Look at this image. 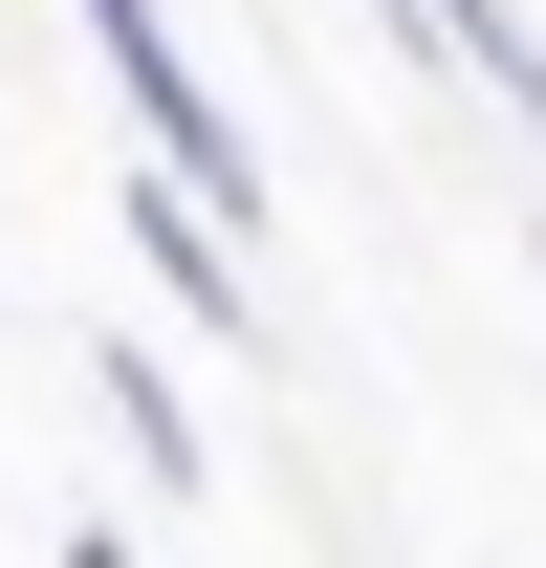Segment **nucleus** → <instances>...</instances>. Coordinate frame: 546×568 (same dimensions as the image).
<instances>
[{
	"instance_id": "20e7f679",
	"label": "nucleus",
	"mask_w": 546,
	"mask_h": 568,
	"mask_svg": "<svg viewBox=\"0 0 546 568\" xmlns=\"http://www.w3.org/2000/svg\"><path fill=\"white\" fill-rule=\"evenodd\" d=\"M88 394H110V437H132V481H153V503L198 481V416H175V372H153V351H110Z\"/></svg>"
},
{
	"instance_id": "f257e3e1",
	"label": "nucleus",
	"mask_w": 546,
	"mask_h": 568,
	"mask_svg": "<svg viewBox=\"0 0 546 568\" xmlns=\"http://www.w3.org/2000/svg\"><path fill=\"white\" fill-rule=\"evenodd\" d=\"M88 67L132 88V153L175 175V197H219L241 241H263V132H241V110L198 88V44H175V0H88Z\"/></svg>"
},
{
	"instance_id": "7ed1b4c3",
	"label": "nucleus",
	"mask_w": 546,
	"mask_h": 568,
	"mask_svg": "<svg viewBox=\"0 0 546 568\" xmlns=\"http://www.w3.org/2000/svg\"><path fill=\"white\" fill-rule=\"evenodd\" d=\"M394 22H415L459 88H503V110H525V153H546V22H525V0H394Z\"/></svg>"
},
{
	"instance_id": "39448f33",
	"label": "nucleus",
	"mask_w": 546,
	"mask_h": 568,
	"mask_svg": "<svg viewBox=\"0 0 546 568\" xmlns=\"http://www.w3.org/2000/svg\"><path fill=\"white\" fill-rule=\"evenodd\" d=\"M67 568H132V547H110V525H67Z\"/></svg>"
},
{
	"instance_id": "f03ea898",
	"label": "nucleus",
	"mask_w": 546,
	"mask_h": 568,
	"mask_svg": "<svg viewBox=\"0 0 546 568\" xmlns=\"http://www.w3.org/2000/svg\"><path fill=\"white\" fill-rule=\"evenodd\" d=\"M132 241H153V284H175L198 328H263V284H241V219H219V197H175V175H132Z\"/></svg>"
}]
</instances>
